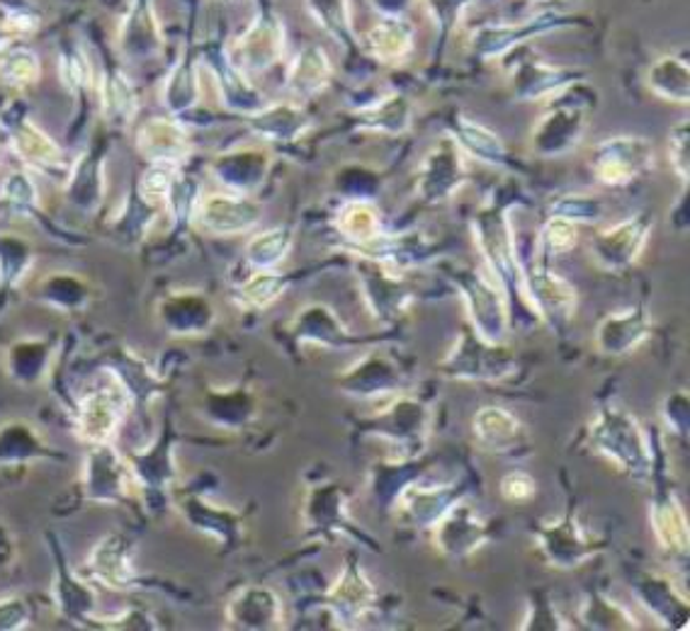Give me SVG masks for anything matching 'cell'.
<instances>
[{"mask_svg": "<svg viewBox=\"0 0 690 631\" xmlns=\"http://www.w3.org/2000/svg\"><path fill=\"white\" fill-rule=\"evenodd\" d=\"M650 219H644V216H632V219L603 228V231L593 236L591 253L600 267H606L610 272L624 270L640 258L646 238H650Z\"/></svg>", "mask_w": 690, "mask_h": 631, "instance_id": "3957f363", "label": "cell"}, {"mask_svg": "<svg viewBox=\"0 0 690 631\" xmlns=\"http://www.w3.org/2000/svg\"><path fill=\"white\" fill-rule=\"evenodd\" d=\"M438 544L445 553H469L481 547V522L467 505L452 508L438 525Z\"/></svg>", "mask_w": 690, "mask_h": 631, "instance_id": "ffe728a7", "label": "cell"}, {"mask_svg": "<svg viewBox=\"0 0 690 631\" xmlns=\"http://www.w3.org/2000/svg\"><path fill=\"white\" fill-rule=\"evenodd\" d=\"M285 289V277H279L275 270H258L255 275L241 287V297L248 307L265 309L273 303Z\"/></svg>", "mask_w": 690, "mask_h": 631, "instance_id": "f546056e", "label": "cell"}, {"mask_svg": "<svg viewBox=\"0 0 690 631\" xmlns=\"http://www.w3.org/2000/svg\"><path fill=\"white\" fill-rule=\"evenodd\" d=\"M17 141H23V151L32 160L53 163L61 158V151L53 146V141L41 132H37L35 127H27V132H23V136H17Z\"/></svg>", "mask_w": 690, "mask_h": 631, "instance_id": "836d02e7", "label": "cell"}, {"mask_svg": "<svg viewBox=\"0 0 690 631\" xmlns=\"http://www.w3.org/2000/svg\"><path fill=\"white\" fill-rule=\"evenodd\" d=\"M474 434L489 452H505L523 438V426L511 410L487 406L474 416Z\"/></svg>", "mask_w": 690, "mask_h": 631, "instance_id": "ac0fdd59", "label": "cell"}, {"mask_svg": "<svg viewBox=\"0 0 690 631\" xmlns=\"http://www.w3.org/2000/svg\"><path fill=\"white\" fill-rule=\"evenodd\" d=\"M465 182V166H462V154L452 141H440L424 160L418 178V190L426 200H445Z\"/></svg>", "mask_w": 690, "mask_h": 631, "instance_id": "5b68a950", "label": "cell"}, {"mask_svg": "<svg viewBox=\"0 0 690 631\" xmlns=\"http://www.w3.org/2000/svg\"><path fill=\"white\" fill-rule=\"evenodd\" d=\"M285 51V25L277 15L267 13L255 20L241 37L231 41V67L248 75L271 69Z\"/></svg>", "mask_w": 690, "mask_h": 631, "instance_id": "7a4b0ae2", "label": "cell"}, {"mask_svg": "<svg viewBox=\"0 0 690 631\" xmlns=\"http://www.w3.org/2000/svg\"><path fill=\"white\" fill-rule=\"evenodd\" d=\"M579 243V228L576 222L567 219V216L552 214L543 226L540 234V248L547 255H564L569 250H574Z\"/></svg>", "mask_w": 690, "mask_h": 631, "instance_id": "f1b7e54d", "label": "cell"}, {"mask_svg": "<svg viewBox=\"0 0 690 631\" xmlns=\"http://www.w3.org/2000/svg\"><path fill=\"white\" fill-rule=\"evenodd\" d=\"M329 600L345 617H360L374 603V591L358 565H345L336 585L329 591Z\"/></svg>", "mask_w": 690, "mask_h": 631, "instance_id": "44dd1931", "label": "cell"}, {"mask_svg": "<svg viewBox=\"0 0 690 631\" xmlns=\"http://www.w3.org/2000/svg\"><path fill=\"white\" fill-rule=\"evenodd\" d=\"M646 335H650V316L640 309H624L610 313L598 325V347L610 355L632 353L646 341Z\"/></svg>", "mask_w": 690, "mask_h": 631, "instance_id": "4fadbf2b", "label": "cell"}, {"mask_svg": "<svg viewBox=\"0 0 690 631\" xmlns=\"http://www.w3.org/2000/svg\"><path fill=\"white\" fill-rule=\"evenodd\" d=\"M537 491V484L535 478L527 474V472H509L503 478H501V496L509 500V503H527V500H533Z\"/></svg>", "mask_w": 690, "mask_h": 631, "instance_id": "d6a6232c", "label": "cell"}, {"mask_svg": "<svg viewBox=\"0 0 690 631\" xmlns=\"http://www.w3.org/2000/svg\"><path fill=\"white\" fill-rule=\"evenodd\" d=\"M261 219V206L243 194L210 192L195 206V222L210 234L231 236L248 231Z\"/></svg>", "mask_w": 690, "mask_h": 631, "instance_id": "277c9868", "label": "cell"}, {"mask_svg": "<svg viewBox=\"0 0 690 631\" xmlns=\"http://www.w3.org/2000/svg\"><path fill=\"white\" fill-rule=\"evenodd\" d=\"M646 85L654 95L668 103H688V61L678 57H662L646 73Z\"/></svg>", "mask_w": 690, "mask_h": 631, "instance_id": "7402d4cb", "label": "cell"}, {"mask_svg": "<svg viewBox=\"0 0 690 631\" xmlns=\"http://www.w3.org/2000/svg\"><path fill=\"white\" fill-rule=\"evenodd\" d=\"M117 544H103V547L95 551V557H98L95 571H98L103 581H107V585L122 587V585H127L129 575H132V569H129V563L122 553V547H117Z\"/></svg>", "mask_w": 690, "mask_h": 631, "instance_id": "4dcf8cb0", "label": "cell"}, {"mask_svg": "<svg viewBox=\"0 0 690 631\" xmlns=\"http://www.w3.org/2000/svg\"><path fill=\"white\" fill-rule=\"evenodd\" d=\"M333 79V67L329 53L317 45H307L301 49L293 67L287 73V91L293 93L299 100H309V97H317L331 85Z\"/></svg>", "mask_w": 690, "mask_h": 631, "instance_id": "7c38bea8", "label": "cell"}, {"mask_svg": "<svg viewBox=\"0 0 690 631\" xmlns=\"http://www.w3.org/2000/svg\"><path fill=\"white\" fill-rule=\"evenodd\" d=\"M258 129L267 139H297L309 129V119L297 105H275L258 115Z\"/></svg>", "mask_w": 690, "mask_h": 631, "instance_id": "4316f807", "label": "cell"}, {"mask_svg": "<svg viewBox=\"0 0 690 631\" xmlns=\"http://www.w3.org/2000/svg\"><path fill=\"white\" fill-rule=\"evenodd\" d=\"M124 396L117 389H100L85 396L79 408V428L83 440L107 442L115 434L124 416Z\"/></svg>", "mask_w": 690, "mask_h": 631, "instance_id": "ba28073f", "label": "cell"}, {"mask_svg": "<svg viewBox=\"0 0 690 631\" xmlns=\"http://www.w3.org/2000/svg\"><path fill=\"white\" fill-rule=\"evenodd\" d=\"M365 47L380 63H402L414 51V27L398 15L380 17L365 32Z\"/></svg>", "mask_w": 690, "mask_h": 631, "instance_id": "8fae6325", "label": "cell"}, {"mask_svg": "<svg viewBox=\"0 0 690 631\" xmlns=\"http://www.w3.org/2000/svg\"><path fill=\"white\" fill-rule=\"evenodd\" d=\"M535 3H540V0H535Z\"/></svg>", "mask_w": 690, "mask_h": 631, "instance_id": "d590c367", "label": "cell"}, {"mask_svg": "<svg viewBox=\"0 0 690 631\" xmlns=\"http://www.w3.org/2000/svg\"><path fill=\"white\" fill-rule=\"evenodd\" d=\"M567 75L569 71L562 67H555V63H547L540 59L523 61L513 73L515 95L521 97V100H540V97L562 91L569 83Z\"/></svg>", "mask_w": 690, "mask_h": 631, "instance_id": "e0dca14e", "label": "cell"}, {"mask_svg": "<svg viewBox=\"0 0 690 631\" xmlns=\"http://www.w3.org/2000/svg\"><path fill=\"white\" fill-rule=\"evenodd\" d=\"M654 532L666 551L681 553L688 549V522L676 498L654 508Z\"/></svg>", "mask_w": 690, "mask_h": 631, "instance_id": "cb8c5ba5", "label": "cell"}, {"mask_svg": "<svg viewBox=\"0 0 690 631\" xmlns=\"http://www.w3.org/2000/svg\"><path fill=\"white\" fill-rule=\"evenodd\" d=\"M365 127L372 132L384 134H402L412 124V110L402 95H384L380 103L365 107L360 112Z\"/></svg>", "mask_w": 690, "mask_h": 631, "instance_id": "603a6c76", "label": "cell"}, {"mask_svg": "<svg viewBox=\"0 0 690 631\" xmlns=\"http://www.w3.org/2000/svg\"><path fill=\"white\" fill-rule=\"evenodd\" d=\"M474 236L487 255V263L496 277H511L518 272V255L513 246V236L509 228V216L484 212L474 224Z\"/></svg>", "mask_w": 690, "mask_h": 631, "instance_id": "9c48e42d", "label": "cell"}, {"mask_svg": "<svg viewBox=\"0 0 690 631\" xmlns=\"http://www.w3.org/2000/svg\"><path fill=\"white\" fill-rule=\"evenodd\" d=\"M457 134H460L462 146H465L469 154H474L477 158L487 163H501L505 158V148L501 144V139L484 124L472 122V119H462Z\"/></svg>", "mask_w": 690, "mask_h": 631, "instance_id": "83f0119b", "label": "cell"}, {"mask_svg": "<svg viewBox=\"0 0 690 631\" xmlns=\"http://www.w3.org/2000/svg\"><path fill=\"white\" fill-rule=\"evenodd\" d=\"M559 25V20L555 15H540L533 20H521V23L513 25H489L481 27L477 35L472 37L474 49H477L481 57H501L503 51H511L515 45H521L523 39L540 35Z\"/></svg>", "mask_w": 690, "mask_h": 631, "instance_id": "5bb4252c", "label": "cell"}, {"mask_svg": "<svg viewBox=\"0 0 690 631\" xmlns=\"http://www.w3.org/2000/svg\"><path fill=\"white\" fill-rule=\"evenodd\" d=\"M289 248H293V234L289 228H271V231L258 234L251 243H248V260L258 270H273L275 265L283 263L287 258Z\"/></svg>", "mask_w": 690, "mask_h": 631, "instance_id": "484cf974", "label": "cell"}, {"mask_svg": "<svg viewBox=\"0 0 690 631\" xmlns=\"http://www.w3.org/2000/svg\"><path fill=\"white\" fill-rule=\"evenodd\" d=\"M336 228L345 238H350L353 243H358L362 248L374 246L384 236L382 234V214L368 200L345 202L338 210Z\"/></svg>", "mask_w": 690, "mask_h": 631, "instance_id": "d6986e66", "label": "cell"}, {"mask_svg": "<svg viewBox=\"0 0 690 631\" xmlns=\"http://www.w3.org/2000/svg\"><path fill=\"white\" fill-rule=\"evenodd\" d=\"M469 307L474 323H477L479 333L487 338V343L499 341V335L505 329V319H509V301L499 285V277L491 275V282L484 277H472L469 285Z\"/></svg>", "mask_w": 690, "mask_h": 631, "instance_id": "30bf717a", "label": "cell"}, {"mask_svg": "<svg viewBox=\"0 0 690 631\" xmlns=\"http://www.w3.org/2000/svg\"><path fill=\"white\" fill-rule=\"evenodd\" d=\"M586 127V112L584 110H571V107H562L547 115L540 124H537L533 141L535 148L540 154H562L576 144L581 132Z\"/></svg>", "mask_w": 690, "mask_h": 631, "instance_id": "2e32d148", "label": "cell"}, {"mask_svg": "<svg viewBox=\"0 0 690 631\" xmlns=\"http://www.w3.org/2000/svg\"><path fill=\"white\" fill-rule=\"evenodd\" d=\"M139 148H142L144 156L151 160L176 166L178 160L188 158L190 139L186 129H182V124L176 122V119H154V122H148L142 129V134H139Z\"/></svg>", "mask_w": 690, "mask_h": 631, "instance_id": "9a60e30c", "label": "cell"}, {"mask_svg": "<svg viewBox=\"0 0 690 631\" xmlns=\"http://www.w3.org/2000/svg\"><path fill=\"white\" fill-rule=\"evenodd\" d=\"M654 160L652 144L640 136H612L593 148L591 166L596 178L610 188H622L650 170Z\"/></svg>", "mask_w": 690, "mask_h": 631, "instance_id": "6da1fadb", "label": "cell"}, {"mask_svg": "<svg viewBox=\"0 0 690 631\" xmlns=\"http://www.w3.org/2000/svg\"><path fill=\"white\" fill-rule=\"evenodd\" d=\"M3 73H5V81L15 85H27L32 81H37L39 67L35 61V53L23 51V49L10 53V57H5L3 61Z\"/></svg>", "mask_w": 690, "mask_h": 631, "instance_id": "1f68e13d", "label": "cell"}, {"mask_svg": "<svg viewBox=\"0 0 690 631\" xmlns=\"http://www.w3.org/2000/svg\"><path fill=\"white\" fill-rule=\"evenodd\" d=\"M307 10L314 23L336 41L353 39L350 0H307Z\"/></svg>", "mask_w": 690, "mask_h": 631, "instance_id": "d4e9b609", "label": "cell"}, {"mask_svg": "<svg viewBox=\"0 0 690 631\" xmlns=\"http://www.w3.org/2000/svg\"><path fill=\"white\" fill-rule=\"evenodd\" d=\"M593 434H596L598 450L616 460L618 464L628 466V469H640V456H642V432L634 426L630 416H616V413H600L598 426H593Z\"/></svg>", "mask_w": 690, "mask_h": 631, "instance_id": "52a82bcc", "label": "cell"}, {"mask_svg": "<svg viewBox=\"0 0 690 631\" xmlns=\"http://www.w3.org/2000/svg\"><path fill=\"white\" fill-rule=\"evenodd\" d=\"M525 297L535 311H543L547 319L569 321L576 311V289L564 277L555 275L547 267H535L525 275Z\"/></svg>", "mask_w": 690, "mask_h": 631, "instance_id": "8992f818", "label": "cell"}, {"mask_svg": "<svg viewBox=\"0 0 690 631\" xmlns=\"http://www.w3.org/2000/svg\"><path fill=\"white\" fill-rule=\"evenodd\" d=\"M668 160H671L676 176L688 180V122L678 124L671 132V139H668Z\"/></svg>", "mask_w": 690, "mask_h": 631, "instance_id": "e575fe53", "label": "cell"}]
</instances>
